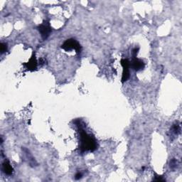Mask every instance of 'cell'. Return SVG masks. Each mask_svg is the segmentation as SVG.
Segmentation results:
<instances>
[{
  "label": "cell",
  "instance_id": "cell-12",
  "mask_svg": "<svg viewBox=\"0 0 182 182\" xmlns=\"http://www.w3.org/2000/svg\"><path fill=\"white\" fill-rule=\"evenodd\" d=\"M139 51V48H134V49L132 50V56L134 57H137V55L138 54Z\"/></svg>",
  "mask_w": 182,
  "mask_h": 182
},
{
  "label": "cell",
  "instance_id": "cell-13",
  "mask_svg": "<svg viewBox=\"0 0 182 182\" xmlns=\"http://www.w3.org/2000/svg\"><path fill=\"white\" fill-rule=\"evenodd\" d=\"M82 177H83V174H82V173L78 172L76 174H75V179H76V180H78V179H80L82 178Z\"/></svg>",
  "mask_w": 182,
  "mask_h": 182
},
{
  "label": "cell",
  "instance_id": "cell-11",
  "mask_svg": "<svg viewBox=\"0 0 182 182\" xmlns=\"http://www.w3.org/2000/svg\"><path fill=\"white\" fill-rule=\"evenodd\" d=\"M7 50V45L5 43H1V54H4Z\"/></svg>",
  "mask_w": 182,
  "mask_h": 182
},
{
  "label": "cell",
  "instance_id": "cell-4",
  "mask_svg": "<svg viewBox=\"0 0 182 182\" xmlns=\"http://www.w3.org/2000/svg\"><path fill=\"white\" fill-rule=\"evenodd\" d=\"M38 29L39 31L41 36L44 40H46L48 36H49L51 32V27L48 23H43L41 25L38 26Z\"/></svg>",
  "mask_w": 182,
  "mask_h": 182
},
{
  "label": "cell",
  "instance_id": "cell-14",
  "mask_svg": "<svg viewBox=\"0 0 182 182\" xmlns=\"http://www.w3.org/2000/svg\"><path fill=\"white\" fill-rule=\"evenodd\" d=\"M45 62H46V60H44V58H42L39 59V64L41 65V66H42V65H44V63H45Z\"/></svg>",
  "mask_w": 182,
  "mask_h": 182
},
{
  "label": "cell",
  "instance_id": "cell-8",
  "mask_svg": "<svg viewBox=\"0 0 182 182\" xmlns=\"http://www.w3.org/2000/svg\"><path fill=\"white\" fill-rule=\"evenodd\" d=\"M181 131V128H180V125L178 123H176L173 125L172 128H171V132L173 133L175 135H177L180 133Z\"/></svg>",
  "mask_w": 182,
  "mask_h": 182
},
{
  "label": "cell",
  "instance_id": "cell-3",
  "mask_svg": "<svg viewBox=\"0 0 182 182\" xmlns=\"http://www.w3.org/2000/svg\"><path fill=\"white\" fill-rule=\"evenodd\" d=\"M121 65H122V68H123V71H122V82L125 83L130 78V63L128 59L123 58L120 61Z\"/></svg>",
  "mask_w": 182,
  "mask_h": 182
},
{
  "label": "cell",
  "instance_id": "cell-10",
  "mask_svg": "<svg viewBox=\"0 0 182 182\" xmlns=\"http://www.w3.org/2000/svg\"><path fill=\"white\" fill-rule=\"evenodd\" d=\"M154 181H165L166 179L163 178L162 176L158 175V174H156L154 177V178L153 179Z\"/></svg>",
  "mask_w": 182,
  "mask_h": 182
},
{
  "label": "cell",
  "instance_id": "cell-2",
  "mask_svg": "<svg viewBox=\"0 0 182 182\" xmlns=\"http://www.w3.org/2000/svg\"><path fill=\"white\" fill-rule=\"evenodd\" d=\"M61 48L66 51H71L72 50H75V52L80 54L81 52V46L80 45L79 43L76 41V40L73 39V38H70L68 39L62 44Z\"/></svg>",
  "mask_w": 182,
  "mask_h": 182
},
{
  "label": "cell",
  "instance_id": "cell-1",
  "mask_svg": "<svg viewBox=\"0 0 182 182\" xmlns=\"http://www.w3.org/2000/svg\"><path fill=\"white\" fill-rule=\"evenodd\" d=\"M75 125L78 126V132L80 134V146L79 149L81 152L83 153L85 152H94L97 149V141L93 136L88 134L84 130L83 125L81 120L75 121Z\"/></svg>",
  "mask_w": 182,
  "mask_h": 182
},
{
  "label": "cell",
  "instance_id": "cell-9",
  "mask_svg": "<svg viewBox=\"0 0 182 182\" xmlns=\"http://www.w3.org/2000/svg\"><path fill=\"white\" fill-rule=\"evenodd\" d=\"M169 166H170V168H171V169H175L178 167V162H177V159H171V160L170 161Z\"/></svg>",
  "mask_w": 182,
  "mask_h": 182
},
{
  "label": "cell",
  "instance_id": "cell-6",
  "mask_svg": "<svg viewBox=\"0 0 182 182\" xmlns=\"http://www.w3.org/2000/svg\"><path fill=\"white\" fill-rule=\"evenodd\" d=\"M37 64H38V63H37L36 56H35L34 54H33L32 58L29 59V62L24 63V66L26 67V69H27L30 71H35L36 69Z\"/></svg>",
  "mask_w": 182,
  "mask_h": 182
},
{
  "label": "cell",
  "instance_id": "cell-7",
  "mask_svg": "<svg viewBox=\"0 0 182 182\" xmlns=\"http://www.w3.org/2000/svg\"><path fill=\"white\" fill-rule=\"evenodd\" d=\"M2 171L7 175L10 176L13 173V168L8 160H5L2 164Z\"/></svg>",
  "mask_w": 182,
  "mask_h": 182
},
{
  "label": "cell",
  "instance_id": "cell-5",
  "mask_svg": "<svg viewBox=\"0 0 182 182\" xmlns=\"http://www.w3.org/2000/svg\"><path fill=\"white\" fill-rule=\"evenodd\" d=\"M132 66L133 69L136 71H140L143 70L144 69V61L141 59L138 58L137 57H134L132 59Z\"/></svg>",
  "mask_w": 182,
  "mask_h": 182
}]
</instances>
